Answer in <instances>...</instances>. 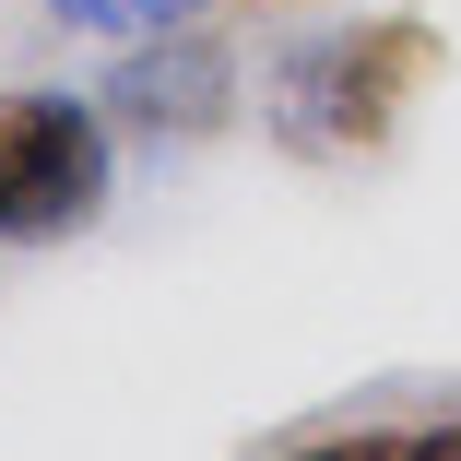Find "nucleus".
<instances>
[{
    "mask_svg": "<svg viewBox=\"0 0 461 461\" xmlns=\"http://www.w3.org/2000/svg\"><path fill=\"white\" fill-rule=\"evenodd\" d=\"M438 59L449 48H438L426 13H355V24H331V36H308L285 59L272 131H285V154H308V166H366V154H391V131L414 119Z\"/></svg>",
    "mask_w": 461,
    "mask_h": 461,
    "instance_id": "nucleus-1",
    "label": "nucleus"
},
{
    "mask_svg": "<svg viewBox=\"0 0 461 461\" xmlns=\"http://www.w3.org/2000/svg\"><path fill=\"white\" fill-rule=\"evenodd\" d=\"M107 166H119V131L95 95H59V83L0 95V249L71 237L107 202Z\"/></svg>",
    "mask_w": 461,
    "mask_h": 461,
    "instance_id": "nucleus-2",
    "label": "nucleus"
},
{
    "mask_svg": "<svg viewBox=\"0 0 461 461\" xmlns=\"http://www.w3.org/2000/svg\"><path fill=\"white\" fill-rule=\"evenodd\" d=\"M95 107H107L119 142H190V131H225V119H237V59H225V36H202V13H190V24H154V36H119Z\"/></svg>",
    "mask_w": 461,
    "mask_h": 461,
    "instance_id": "nucleus-3",
    "label": "nucleus"
},
{
    "mask_svg": "<svg viewBox=\"0 0 461 461\" xmlns=\"http://www.w3.org/2000/svg\"><path fill=\"white\" fill-rule=\"evenodd\" d=\"M59 24H83V36H154V24H190L202 0H48Z\"/></svg>",
    "mask_w": 461,
    "mask_h": 461,
    "instance_id": "nucleus-4",
    "label": "nucleus"
}]
</instances>
